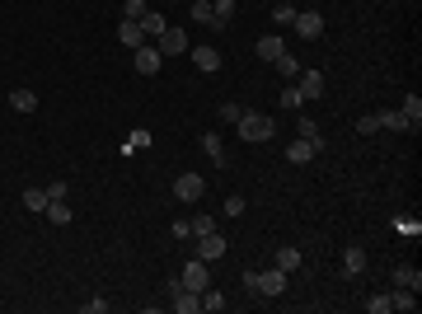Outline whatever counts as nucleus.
I'll return each mask as SVG.
<instances>
[{
    "instance_id": "1",
    "label": "nucleus",
    "mask_w": 422,
    "mask_h": 314,
    "mask_svg": "<svg viewBox=\"0 0 422 314\" xmlns=\"http://www.w3.org/2000/svg\"><path fill=\"white\" fill-rule=\"evenodd\" d=\"M235 127H239V136H244V141H272V136H277V122H272L267 113H249V108L239 113Z\"/></svg>"
},
{
    "instance_id": "2",
    "label": "nucleus",
    "mask_w": 422,
    "mask_h": 314,
    "mask_svg": "<svg viewBox=\"0 0 422 314\" xmlns=\"http://www.w3.org/2000/svg\"><path fill=\"white\" fill-rule=\"evenodd\" d=\"M291 28H296V38L315 43V38H324V14H319V10H296V19H291Z\"/></svg>"
},
{
    "instance_id": "3",
    "label": "nucleus",
    "mask_w": 422,
    "mask_h": 314,
    "mask_svg": "<svg viewBox=\"0 0 422 314\" xmlns=\"http://www.w3.org/2000/svg\"><path fill=\"white\" fill-rule=\"evenodd\" d=\"M179 282H184L188 291H197V295H202V291L211 287V267L202 258H197V254H192V258H188V267H184V277H179Z\"/></svg>"
},
{
    "instance_id": "4",
    "label": "nucleus",
    "mask_w": 422,
    "mask_h": 314,
    "mask_svg": "<svg viewBox=\"0 0 422 314\" xmlns=\"http://www.w3.org/2000/svg\"><path fill=\"white\" fill-rule=\"evenodd\" d=\"M169 192H174L179 202H202V192H207V183H202V174H179Z\"/></svg>"
},
{
    "instance_id": "5",
    "label": "nucleus",
    "mask_w": 422,
    "mask_h": 314,
    "mask_svg": "<svg viewBox=\"0 0 422 314\" xmlns=\"http://www.w3.org/2000/svg\"><path fill=\"white\" fill-rule=\"evenodd\" d=\"M132 66H136V76H159L164 56H159L155 43H146V47H136V52H132Z\"/></svg>"
},
{
    "instance_id": "6",
    "label": "nucleus",
    "mask_w": 422,
    "mask_h": 314,
    "mask_svg": "<svg viewBox=\"0 0 422 314\" xmlns=\"http://www.w3.org/2000/svg\"><path fill=\"white\" fill-rule=\"evenodd\" d=\"M197 258H202V262L225 258V235H221V230H207V235H197Z\"/></svg>"
},
{
    "instance_id": "7",
    "label": "nucleus",
    "mask_w": 422,
    "mask_h": 314,
    "mask_svg": "<svg viewBox=\"0 0 422 314\" xmlns=\"http://www.w3.org/2000/svg\"><path fill=\"white\" fill-rule=\"evenodd\" d=\"M155 47H159V56H184L188 52V33L184 28H164L155 38Z\"/></svg>"
},
{
    "instance_id": "8",
    "label": "nucleus",
    "mask_w": 422,
    "mask_h": 314,
    "mask_svg": "<svg viewBox=\"0 0 422 314\" xmlns=\"http://www.w3.org/2000/svg\"><path fill=\"white\" fill-rule=\"evenodd\" d=\"M300 85H296V89H300V99H305V104H315V99H324V89H329V85H324V71H300Z\"/></svg>"
},
{
    "instance_id": "9",
    "label": "nucleus",
    "mask_w": 422,
    "mask_h": 314,
    "mask_svg": "<svg viewBox=\"0 0 422 314\" xmlns=\"http://www.w3.org/2000/svg\"><path fill=\"white\" fill-rule=\"evenodd\" d=\"M254 282H258V295H282V291H287V272H282V267H267V272H254Z\"/></svg>"
},
{
    "instance_id": "10",
    "label": "nucleus",
    "mask_w": 422,
    "mask_h": 314,
    "mask_svg": "<svg viewBox=\"0 0 422 314\" xmlns=\"http://www.w3.org/2000/svg\"><path fill=\"white\" fill-rule=\"evenodd\" d=\"M192 66H197L202 76H216V71H221V52H216L211 43H202V47H192Z\"/></svg>"
},
{
    "instance_id": "11",
    "label": "nucleus",
    "mask_w": 422,
    "mask_h": 314,
    "mask_svg": "<svg viewBox=\"0 0 422 314\" xmlns=\"http://www.w3.org/2000/svg\"><path fill=\"white\" fill-rule=\"evenodd\" d=\"M272 267H282L287 277H296V272L305 267V258H300V249H296V244H282V249H277V258H272Z\"/></svg>"
},
{
    "instance_id": "12",
    "label": "nucleus",
    "mask_w": 422,
    "mask_h": 314,
    "mask_svg": "<svg viewBox=\"0 0 422 314\" xmlns=\"http://www.w3.org/2000/svg\"><path fill=\"white\" fill-rule=\"evenodd\" d=\"M319 150H324V146H315V141H305V136H296V141L287 146V159H291V164H310V159H315Z\"/></svg>"
},
{
    "instance_id": "13",
    "label": "nucleus",
    "mask_w": 422,
    "mask_h": 314,
    "mask_svg": "<svg viewBox=\"0 0 422 314\" xmlns=\"http://www.w3.org/2000/svg\"><path fill=\"white\" fill-rule=\"evenodd\" d=\"M118 43H122V47H146V43H151V38H146V33H141V24H136V19H122V24H118Z\"/></svg>"
},
{
    "instance_id": "14",
    "label": "nucleus",
    "mask_w": 422,
    "mask_h": 314,
    "mask_svg": "<svg viewBox=\"0 0 422 314\" xmlns=\"http://www.w3.org/2000/svg\"><path fill=\"white\" fill-rule=\"evenodd\" d=\"M169 310H174V314H197V310H202V295H197V291H174V300H169Z\"/></svg>"
},
{
    "instance_id": "15",
    "label": "nucleus",
    "mask_w": 422,
    "mask_h": 314,
    "mask_svg": "<svg viewBox=\"0 0 422 314\" xmlns=\"http://www.w3.org/2000/svg\"><path fill=\"white\" fill-rule=\"evenodd\" d=\"M390 310L413 314V310H418V291H413V287H395V291H390Z\"/></svg>"
},
{
    "instance_id": "16",
    "label": "nucleus",
    "mask_w": 422,
    "mask_h": 314,
    "mask_svg": "<svg viewBox=\"0 0 422 314\" xmlns=\"http://www.w3.org/2000/svg\"><path fill=\"white\" fill-rule=\"evenodd\" d=\"M343 272H347V277H362V272H366V249H362V244H347Z\"/></svg>"
},
{
    "instance_id": "17",
    "label": "nucleus",
    "mask_w": 422,
    "mask_h": 314,
    "mask_svg": "<svg viewBox=\"0 0 422 314\" xmlns=\"http://www.w3.org/2000/svg\"><path fill=\"white\" fill-rule=\"evenodd\" d=\"M202 155H207L216 169H225V146H221V136H216V131H202Z\"/></svg>"
},
{
    "instance_id": "18",
    "label": "nucleus",
    "mask_w": 422,
    "mask_h": 314,
    "mask_svg": "<svg viewBox=\"0 0 422 314\" xmlns=\"http://www.w3.org/2000/svg\"><path fill=\"white\" fill-rule=\"evenodd\" d=\"M254 52L263 56V61H277V56L287 52V43H282L277 33H267V38H258V43H254Z\"/></svg>"
},
{
    "instance_id": "19",
    "label": "nucleus",
    "mask_w": 422,
    "mask_h": 314,
    "mask_svg": "<svg viewBox=\"0 0 422 314\" xmlns=\"http://www.w3.org/2000/svg\"><path fill=\"white\" fill-rule=\"evenodd\" d=\"M395 287H413V291H422V272H418V267H408V262H395Z\"/></svg>"
},
{
    "instance_id": "20",
    "label": "nucleus",
    "mask_w": 422,
    "mask_h": 314,
    "mask_svg": "<svg viewBox=\"0 0 422 314\" xmlns=\"http://www.w3.org/2000/svg\"><path fill=\"white\" fill-rule=\"evenodd\" d=\"M399 113H403V122H408V131H418V127H422V99H418V94H408Z\"/></svg>"
},
{
    "instance_id": "21",
    "label": "nucleus",
    "mask_w": 422,
    "mask_h": 314,
    "mask_svg": "<svg viewBox=\"0 0 422 314\" xmlns=\"http://www.w3.org/2000/svg\"><path fill=\"white\" fill-rule=\"evenodd\" d=\"M47 202H52V197H47V188H24V207L33 211V216H43Z\"/></svg>"
},
{
    "instance_id": "22",
    "label": "nucleus",
    "mask_w": 422,
    "mask_h": 314,
    "mask_svg": "<svg viewBox=\"0 0 422 314\" xmlns=\"http://www.w3.org/2000/svg\"><path fill=\"white\" fill-rule=\"evenodd\" d=\"M136 24H141V33H146V38H159V33H164V14H155V10H146V14H141V19H136Z\"/></svg>"
},
{
    "instance_id": "23",
    "label": "nucleus",
    "mask_w": 422,
    "mask_h": 314,
    "mask_svg": "<svg viewBox=\"0 0 422 314\" xmlns=\"http://www.w3.org/2000/svg\"><path fill=\"white\" fill-rule=\"evenodd\" d=\"M10 108H14V113H33V108H38V94H33V89H10Z\"/></svg>"
},
{
    "instance_id": "24",
    "label": "nucleus",
    "mask_w": 422,
    "mask_h": 314,
    "mask_svg": "<svg viewBox=\"0 0 422 314\" xmlns=\"http://www.w3.org/2000/svg\"><path fill=\"white\" fill-rule=\"evenodd\" d=\"M375 117H380V127H385V131H408V122H403L399 108H385V113H375Z\"/></svg>"
},
{
    "instance_id": "25",
    "label": "nucleus",
    "mask_w": 422,
    "mask_h": 314,
    "mask_svg": "<svg viewBox=\"0 0 422 314\" xmlns=\"http://www.w3.org/2000/svg\"><path fill=\"white\" fill-rule=\"evenodd\" d=\"M43 216H47L52 225H71V207H66V197H61V202H47V211H43Z\"/></svg>"
},
{
    "instance_id": "26",
    "label": "nucleus",
    "mask_w": 422,
    "mask_h": 314,
    "mask_svg": "<svg viewBox=\"0 0 422 314\" xmlns=\"http://www.w3.org/2000/svg\"><path fill=\"white\" fill-rule=\"evenodd\" d=\"M390 225H395L399 235H413V239L422 235V221H418V216H395V221H390Z\"/></svg>"
},
{
    "instance_id": "27",
    "label": "nucleus",
    "mask_w": 422,
    "mask_h": 314,
    "mask_svg": "<svg viewBox=\"0 0 422 314\" xmlns=\"http://www.w3.org/2000/svg\"><path fill=\"white\" fill-rule=\"evenodd\" d=\"M188 14H192V24L211 28V0H192V5H188Z\"/></svg>"
},
{
    "instance_id": "28",
    "label": "nucleus",
    "mask_w": 422,
    "mask_h": 314,
    "mask_svg": "<svg viewBox=\"0 0 422 314\" xmlns=\"http://www.w3.org/2000/svg\"><path fill=\"white\" fill-rule=\"evenodd\" d=\"M291 19H296V5H287V0H282V5H272V24H277V28H287Z\"/></svg>"
},
{
    "instance_id": "29",
    "label": "nucleus",
    "mask_w": 422,
    "mask_h": 314,
    "mask_svg": "<svg viewBox=\"0 0 422 314\" xmlns=\"http://www.w3.org/2000/svg\"><path fill=\"white\" fill-rule=\"evenodd\" d=\"M296 117H300V113H296ZM296 136H305V141H315V146H324V131H319L315 122H310V117H300V131H296Z\"/></svg>"
},
{
    "instance_id": "30",
    "label": "nucleus",
    "mask_w": 422,
    "mask_h": 314,
    "mask_svg": "<svg viewBox=\"0 0 422 314\" xmlns=\"http://www.w3.org/2000/svg\"><path fill=\"white\" fill-rule=\"evenodd\" d=\"M202 310H211V314H221V310H225V295H221V291H202Z\"/></svg>"
},
{
    "instance_id": "31",
    "label": "nucleus",
    "mask_w": 422,
    "mask_h": 314,
    "mask_svg": "<svg viewBox=\"0 0 422 314\" xmlns=\"http://www.w3.org/2000/svg\"><path fill=\"white\" fill-rule=\"evenodd\" d=\"M357 131H362V136H375V131H380V117H375V113H362V117H357Z\"/></svg>"
},
{
    "instance_id": "32",
    "label": "nucleus",
    "mask_w": 422,
    "mask_h": 314,
    "mask_svg": "<svg viewBox=\"0 0 422 314\" xmlns=\"http://www.w3.org/2000/svg\"><path fill=\"white\" fill-rule=\"evenodd\" d=\"M188 225H192V239H197V235H207V230H216V216H192Z\"/></svg>"
},
{
    "instance_id": "33",
    "label": "nucleus",
    "mask_w": 422,
    "mask_h": 314,
    "mask_svg": "<svg viewBox=\"0 0 422 314\" xmlns=\"http://www.w3.org/2000/svg\"><path fill=\"white\" fill-rule=\"evenodd\" d=\"M146 10H151L146 0H122V19H141Z\"/></svg>"
},
{
    "instance_id": "34",
    "label": "nucleus",
    "mask_w": 422,
    "mask_h": 314,
    "mask_svg": "<svg viewBox=\"0 0 422 314\" xmlns=\"http://www.w3.org/2000/svg\"><path fill=\"white\" fill-rule=\"evenodd\" d=\"M272 66H277V71H282V76H300V61H296V56H277V61H272Z\"/></svg>"
},
{
    "instance_id": "35",
    "label": "nucleus",
    "mask_w": 422,
    "mask_h": 314,
    "mask_svg": "<svg viewBox=\"0 0 422 314\" xmlns=\"http://www.w3.org/2000/svg\"><path fill=\"white\" fill-rule=\"evenodd\" d=\"M244 207H249V202H244L239 192H230V197H225V216H230V221H235V216H244Z\"/></svg>"
},
{
    "instance_id": "36",
    "label": "nucleus",
    "mask_w": 422,
    "mask_h": 314,
    "mask_svg": "<svg viewBox=\"0 0 422 314\" xmlns=\"http://www.w3.org/2000/svg\"><path fill=\"white\" fill-rule=\"evenodd\" d=\"M366 314H390V295H370V300H366Z\"/></svg>"
},
{
    "instance_id": "37",
    "label": "nucleus",
    "mask_w": 422,
    "mask_h": 314,
    "mask_svg": "<svg viewBox=\"0 0 422 314\" xmlns=\"http://www.w3.org/2000/svg\"><path fill=\"white\" fill-rule=\"evenodd\" d=\"M127 146H132V150H141V146H151V131H146V127H136L132 136H127Z\"/></svg>"
},
{
    "instance_id": "38",
    "label": "nucleus",
    "mask_w": 422,
    "mask_h": 314,
    "mask_svg": "<svg viewBox=\"0 0 422 314\" xmlns=\"http://www.w3.org/2000/svg\"><path fill=\"white\" fill-rule=\"evenodd\" d=\"M300 104H305V99H300V89H296V85L282 89V108H300Z\"/></svg>"
},
{
    "instance_id": "39",
    "label": "nucleus",
    "mask_w": 422,
    "mask_h": 314,
    "mask_svg": "<svg viewBox=\"0 0 422 314\" xmlns=\"http://www.w3.org/2000/svg\"><path fill=\"white\" fill-rule=\"evenodd\" d=\"M239 113H244V108H239L235 99H225V104H221V117H225V122H239Z\"/></svg>"
},
{
    "instance_id": "40",
    "label": "nucleus",
    "mask_w": 422,
    "mask_h": 314,
    "mask_svg": "<svg viewBox=\"0 0 422 314\" xmlns=\"http://www.w3.org/2000/svg\"><path fill=\"white\" fill-rule=\"evenodd\" d=\"M104 310H108L104 295H89V300H85V314H104Z\"/></svg>"
},
{
    "instance_id": "41",
    "label": "nucleus",
    "mask_w": 422,
    "mask_h": 314,
    "mask_svg": "<svg viewBox=\"0 0 422 314\" xmlns=\"http://www.w3.org/2000/svg\"><path fill=\"white\" fill-rule=\"evenodd\" d=\"M169 235H174V239H192V225H188V221H174Z\"/></svg>"
},
{
    "instance_id": "42",
    "label": "nucleus",
    "mask_w": 422,
    "mask_h": 314,
    "mask_svg": "<svg viewBox=\"0 0 422 314\" xmlns=\"http://www.w3.org/2000/svg\"><path fill=\"white\" fill-rule=\"evenodd\" d=\"M66 192H71V183H61V179H56V183H47V197H52V202H61Z\"/></svg>"
}]
</instances>
